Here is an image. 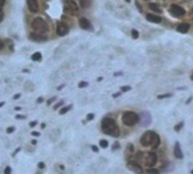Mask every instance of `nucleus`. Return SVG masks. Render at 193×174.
<instances>
[{"instance_id":"1","label":"nucleus","mask_w":193,"mask_h":174,"mask_svg":"<svg viewBox=\"0 0 193 174\" xmlns=\"http://www.w3.org/2000/svg\"><path fill=\"white\" fill-rule=\"evenodd\" d=\"M101 132L107 136L118 138L121 134V129L118 127L116 121L111 117H104L101 121Z\"/></svg>"},{"instance_id":"2","label":"nucleus","mask_w":193,"mask_h":174,"mask_svg":"<svg viewBox=\"0 0 193 174\" xmlns=\"http://www.w3.org/2000/svg\"><path fill=\"white\" fill-rule=\"evenodd\" d=\"M139 121H140V115H137L135 112H132V110L124 112L122 115V122L123 124H125L126 126H133V125H135Z\"/></svg>"},{"instance_id":"3","label":"nucleus","mask_w":193,"mask_h":174,"mask_svg":"<svg viewBox=\"0 0 193 174\" xmlns=\"http://www.w3.org/2000/svg\"><path fill=\"white\" fill-rule=\"evenodd\" d=\"M155 136H156L155 131H151V130L146 131L141 136V138H140V143H141V146L152 147L153 141H155Z\"/></svg>"},{"instance_id":"4","label":"nucleus","mask_w":193,"mask_h":174,"mask_svg":"<svg viewBox=\"0 0 193 174\" xmlns=\"http://www.w3.org/2000/svg\"><path fill=\"white\" fill-rule=\"evenodd\" d=\"M32 28H33L35 33H40V34H44L48 31V25L46 21L41 17H37L33 19L32 22Z\"/></svg>"},{"instance_id":"5","label":"nucleus","mask_w":193,"mask_h":174,"mask_svg":"<svg viewBox=\"0 0 193 174\" xmlns=\"http://www.w3.org/2000/svg\"><path fill=\"white\" fill-rule=\"evenodd\" d=\"M159 157L157 155V153L155 151H149L148 154H146V158H144V165L146 167H155L156 164L158 163Z\"/></svg>"},{"instance_id":"6","label":"nucleus","mask_w":193,"mask_h":174,"mask_svg":"<svg viewBox=\"0 0 193 174\" xmlns=\"http://www.w3.org/2000/svg\"><path fill=\"white\" fill-rule=\"evenodd\" d=\"M126 166L128 167V169H131V171H133L135 174H144L146 172L143 171V169H142V166L140 163H137V162H135V160H127V164Z\"/></svg>"},{"instance_id":"7","label":"nucleus","mask_w":193,"mask_h":174,"mask_svg":"<svg viewBox=\"0 0 193 174\" xmlns=\"http://www.w3.org/2000/svg\"><path fill=\"white\" fill-rule=\"evenodd\" d=\"M64 9L68 14H76L79 11V7L76 6L75 1L73 0H65L64 1Z\"/></svg>"},{"instance_id":"8","label":"nucleus","mask_w":193,"mask_h":174,"mask_svg":"<svg viewBox=\"0 0 193 174\" xmlns=\"http://www.w3.org/2000/svg\"><path fill=\"white\" fill-rule=\"evenodd\" d=\"M140 124H141L142 126H148V125H150L151 122H152V117H151V115L149 112H142L140 114Z\"/></svg>"},{"instance_id":"9","label":"nucleus","mask_w":193,"mask_h":174,"mask_svg":"<svg viewBox=\"0 0 193 174\" xmlns=\"http://www.w3.org/2000/svg\"><path fill=\"white\" fill-rule=\"evenodd\" d=\"M169 11L173 15L177 16V17H181V16H184V15H185V9L182 8V7L179 5H170Z\"/></svg>"},{"instance_id":"10","label":"nucleus","mask_w":193,"mask_h":174,"mask_svg":"<svg viewBox=\"0 0 193 174\" xmlns=\"http://www.w3.org/2000/svg\"><path fill=\"white\" fill-rule=\"evenodd\" d=\"M68 31H69V28H68L67 24L63 23V22H59L57 24V33H58V35L64 37V35H66L68 33Z\"/></svg>"},{"instance_id":"11","label":"nucleus","mask_w":193,"mask_h":174,"mask_svg":"<svg viewBox=\"0 0 193 174\" xmlns=\"http://www.w3.org/2000/svg\"><path fill=\"white\" fill-rule=\"evenodd\" d=\"M174 156L177 159H183L184 157L183 151H182V148H181V145H179V141H176L174 145Z\"/></svg>"},{"instance_id":"12","label":"nucleus","mask_w":193,"mask_h":174,"mask_svg":"<svg viewBox=\"0 0 193 174\" xmlns=\"http://www.w3.org/2000/svg\"><path fill=\"white\" fill-rule=\"evenodd\" d=\"M26 2H27L28 9L31 10L32 13H38V10H39L38 0H26Z\"/></svg>"},{"instance_id":"13","label":"nucleus","mask_w":193,"mask_h":174,"mask_svg":"<svg viewBox=\"0 0 193 174\" xmlns=\"http://www.w3.org/2000/svg\"><path fill=\"white\" fill-rule=\"evenodd\" d=\"M30 39L33 40V41L41 42V41H46L48 38H47V35H44V34H40V33H31Z\"/></svg>"},{"instance_id":"14","label":"nucleus","mask_w":193,"mask_h":174,"mask_svg":"<svg viewBox=\"0 0 193 174\" xmlns=\"http://www.w3.org/2000/svg\"><path fill=\"white\" fill-rule=\"evenodd\" d=\"M144 158H146V154L143 153V151L141 150H137L134 153V155H133L132 157V159L133 160H135V162H137V163H140L141 160H143L144 162ZM131 160V159H130Z\"/></svg>"},{"instance_id":"15","label":"nucleus","mask_w":193,"mask_h":174,"mask_svg":"<svg viewBox=\"0 0 193 174\" xmlns=\"http://www.w3.org/2000/svg\"><path fill=\"white\" fill-rule=\"evenodd\" d=\"M146 19H148L149 22H152V23H160V22H161V17H160V16H158V15L146 14Z\"/></svg>"},{"instance_id":"16","label":"nucleus","mask_w":193,"mask_h":174,"mask_svg":"<svg viewBox=\"0 0 193 174\" xmlns=\"http://www.w3.org/2000/svg\"><path fill=\"white\" fill-rule=\"evenodd\" d=\"M80 26L83 30H90L91 28V23H90L89 19L82 17V18H80Z\"/></svg>"},{"instance_id":"17","label":"nucleus","mask_w":193,"mask_h":174,"mask_svg":"<svg viewBox=\"0 0 193 174\" xmlns=\"http://www.w3.org/2000/svg\"><path fill=\"white\" fill-rule=\"evenodd\" d=\"M160 143H161V139H160V136L156 132V136H155V141H153V145H152V147H151V149H152V151L157 150L158 148H159Z\"/></svg>"},{"instance_id":"18","label":"nucleus","mask_w":193,"mask_h":174,"mask_svg":"<svg viewBox=\"0 0 193 174\" xmlns=\"http://www.w3.org/2000/svg\"><path fill=\"white\" fill-rule=\"evenodd\" d=\"M188 30H190V24L188 23H182L177 26V31L179 33H188Z\"/></svg>"},{"instance_id":"19","label":"nucleus","mask_w":193,"mask_h":174,"mask_svg":"<svg viewBox=\"0 0 193 174\" xmlns=\"http://www.w3.org/2000/svg\"><path fill=\"white\" fill-rule=\"evenodd\" d=\"M146 174H160V169L148 167V169H146Z\"/></svg>"},{"instance_id":"20","label":"nucleus","mask_w":193,"mask_h":174,"mask_svg":"<svg viewBox=\"0 0 193 174\" xmlns=\"http://www.w3.org/2000/svg\"><path fill=\"white\" fill-rule=\"evenodd\" d=\"M91 1L92 0H80V5L82 8H89L91 5Z\"/></svg>"},{"instance_id":"21","label":"nucleus","mask_w":193,"mask_h":174,"mask_svg":"<svg viewBox=\"0 0 193 174\" xmlns=\"http://www.w3.org/2000/svg\"><path fill=\"white\" fill-rule=\"evenodd\" d=\"M149 7H150L151 10H153V11H156V13H161V9H160L159 7H158V5L157 4H153V2H151V4H149Z\"/></svg>"},{"instance_id":"22","label":"nucleus","mask_w":193,"mask_h":174,"mask_svg":"<svg viewBox=\"0 0 193 174\" xmlns=\"http://www.w3.org/2000/svg\"><path fill=\"white\" fill-rule=\"evenodd\" d=\"M99 147L100 148H102V149H106V148H108L109 147V142L106 140V139H101L99 141Z\"/></svg>"},{"instance_id":"23","label":"nucleus","mask_w":193,"mask_h":174,"mask_svg":"<svg viewBox=\"0 0 193 174\" xmlns=\"http://www.w3.org/2000/svg\"><path fill=\"white\" fill-rule=\"evenodd\" d=\"M71 109H72V105L65 106V107H63V108H60V110H59V114H60V115H64V114L68 113V112H69Z\"/></svg>"},{"instance_id":"24","label":"nucleus","mask_w":193,"mask_h":174,"mask_svg":"<svg viewBox=\"0 0 193 174\" xmlns=\"http://www.w3.org/2000/svg\"><path fill=\"white\" fill-rule=\"evenodd\" d=\"M126 151L127 153H130V154H131V155H134V153H135V148H134V146H133V143H128V145H127L126 146Z\"/></svg>"},{"instance_id":"25","label":"nucleus","mask_w":193,"mask_h":174,"mask_svg":"<svg viewBox=\"0 0 193 174\" xmlns=\"http://www.w3.org/2000/svg\"><path fill=\"white\" fill-rule=\"evenodd\" d=\"M41 58H42V55L40 54V52H35L32 55V61H41Z\"/></svg>"},{"instance_id":"26","label":"nucleus","mask_w":193,"mask_h":174,"mask_svg":"<svg viewBox=\"0 0 193 174\" xmlns=\"http://www.w3.org/2000/svg\"><path fill=\"white\" fill-rule=\"evenodd\" d=\"M183 126H184V123L183 122H179L177 125H175V126H174V130L176 132H179L181 130H182V129H183Z\"/></svg>"},{"instance_id":"27","label":"nucleus","mask_w":193,"mask_h":174,"mask_svg":"<svg viewBox=\"0 0 193 174\" xmlns=\"http://www.w3.org/2000/svg\"><path fill=\"white\" fill-rule=\"evenodd\" d=\"M121 148V143L118 141H115L114 142V145H113V147H111V150L113 151H116V150H118Z\"/></svg>"},{"instance_id":"28","label":"nucleus","mask_w":193,"mask_h":174,"mask_svg":"<svg viewBox=\"0 0 193 174\" xmlns=\"http://www.w3.org/2000/svg\"><path fill=\"white\" fill-rule=\"evenodd\" d=\"M173 94H159L157 98L158 99H164V98H169V97H172Z\"/></svg>"},{"instance_id":"29","label":"nucleus","mask_w":193,"mask_h":174,"mask_svg":"<svg viewBox=\"0 0 193 174\" xmlns=\"http://www.w3.org/2000/svg\"><path fill=\"white\" fill-rule=\"evenodd\" d=\"M88 85H89V83H88V82L81 81L80 83H79V88H81V89H82V88H85V87H88Z\"/></svg>"},{"instance_id":"30","label":"nucleus","mask_w":193,"mask_h":174,"mask_svg":"<svg viewBox=\"0 0 193 174\" xmlns=\"http://www.w3.org/2000/svg\"><path fill=\"white\" fill-rule=\"evenodd\" d=\"M94 118V114H92V113H90V114H88V116H86V122H90V121H92Z\"/></svg>"},{"instance_id":"31","label":"nucleus","mask_w":193,"mask_h":174,"mask_svg":"<svg viewBox=\"0 0 193 174\" xmlns=\"http://www.w3.org/2000/svg\"><path fill=\"white\" fill-rule=\"evenodd\" d=\"M63 103H64V101H63V100H60V101H59V103H57L56 105H55V106H53V109H55V110H56V109L60 108L61 106H63Z\"/></svg>"},{"instance_id":"32","label":"nucleus","mask_w":193,"mask_h":174,"mask_svg":"<svg viewBox=\"0 0 193 174\" xmlns=\"http://www.w3.org/2000/svg\"><path fill=\"white\" fill-rule=\"evenodd\" d=\"M132 38L133 39H137L139 38V32L137 30H132Z\"/></svg>"},{"instance_id":"33","label":"nucleus","mask_w":193,"mask_h":174,"mask_svg":"<svg viewBox=\"0 0 193 174\" xmlns=\"http://www.w3.org/2000/svg\"><path fill=\"white\" fill-rule=\"evenodd\" d=\"M38 169H46V164H44L43 162H40V163L38 164Z\"/></svg>"},{"instance_id":"34","label":"nucleus","mask_w":193,"mask_h":174,"mask_svg":"<svg viewBox=\"0 0 193 174\" xmlns=\"http://www.w3.org/2000/svg\"><path fill=\"white\" fill-rule=\"evenodd\" d=\"M91 149H92L94 153H99V147L95 146V145H92V146H91Z\"/></svg>"},{"instance_id":"35","label":"nucleus","mask_w":193,"mask_h":174,"mask_svg":"<svg viewBox=\"0 0 193 174\" xmlns=\"http://www.w3.org/2000/svg\"><path fill=\"white\" fill-rule=\"evenodd\" d=\"M128 90H131V87L130 85H125V87H122V92H126Z\"/></svg>"},{"instance_id":"36","label":"nucleus","mask_w":193,"mask_h":174,"mask_svg":"<svg viewBox=\"0 0 193 174\" xmlns=\"http://www.w3.org/2000/svg\"><path fill=\"white\" fill-rule=\"evenodd\" d=\"M4 174H11V169H10L9 166H7L5 169V171H4Z\"/></svg>"},{"instance_id":"37","label":"nucleus","mask_w":193,"mask_h":174,"mask_svg":"<svg viewBox=\"0 0 193 174\" xmlns=\"http://www.w3.org/2000/svg\"><path fill=\"white\" fill-rule=\"evenodd\" d=\"M6 132H7V133H13V132H15V126H9Z\"/></svg>"},{"instance_id":"38","label":"nucleus","mask_w":193,"mask_h":174,"mask_svg":"<svg viewBox=\"0 0 193 174\" xmlns=\"http://www.w3.org/2000/svg\"><path fill=\"white\" fill-rule=\"evenodd\" d=\"M55 100H56V97H52L51 99H49V100H48V101H47V103H48V105H51V103H53V101H55Z\"/></svg>"},{"instance_id":"39","label":"nucleus","mask_w":193,"mask_h":174,"mask_svg":"<svg viewBox=\"0 0 193 174\" xmlns=\"http://www.w3.org/2000/svg\"><path fill=\"white\" fill-rule=\"evenodd\" d=\"M2 19H4V11H2L1 8H0V23L2 22Z\"/></svg>"},{"instance_id":"40","label":"nucleus","mask_w":193,"mask_h":174,"mask_svg":"<svg viewBox=\"0 0 193 174\" xmlns=\"http://www.w3.org/2000/svg\"><path fill=\"white\" fill-rule=\"evenodd\" d=\"M31 134H32L33 136H40V133H39L38 131H33L32 133H31Z\"/></svg>"},{"instance_id":"41","label":"nucleus","mask_w":193,"mask_h":174,"mask_svg":"<svg viewBox=\"0 0 193 174\" xmlns=\"http://www.w3.org/2000/svg\"><path fill=\"white\" fill-rule=\"evenodd\" d=\"M135 6H137V8H139V10H140V11H141V13H142V8H141V6H140V4H139L137 1H135Z\"/></svg>"},{"instance_id":"42","label":"nucleus","mask_w":193,"mask_h":174,"mask_svg":"<svg viewBox=\"0 0 193 174\" xmlns=\"http://www.w3.org/2000/svg\"><path fill=\"white\" fill-rule=\"evenodd\" d=\"M16 118H18V120H25V116H24V115H17Z\"/></svg>"},{"instance_id":"43","label":"nucleus","mask_w":193,"mask_h":174,"mask_svg":"<svg viewBox=\"0 0 193 174\" xmlns=\"http://www.w3.org/2000/svg\"><path fill=\"white\" fill-rule=\"evenodd\" d=\"M35 125H37V121H33V122H31V123H30V126H31V127L35 126Z\"/></svg>"},{"instance_id":"44","label":"nucleus","mask_w":193,"mask_h":174,"mask_svg":"<svg viewBox=\"0 0 193 174\" xmlns=\"http://www.w3.org/2000/svg\"><path fill=\"white\" fill-rule=\"evenodd\" d=\"M119 96H121V92H116V94H113L114 98H117V97H119Z\"/></svg>"},{"instance_id":"45","label":"nucleus","mask_w":193,"mask_h":174,"mask_svg":"<svg viewBox=\"0 0 193 174\" xmlns=\"http://www.w3.org/2000/svg\"><path fill=\"white\" fill-rule=\"evenodd\" d=\"M6 0H0V7H2V6L5 5Z\"/></svg>"},{"instance_id":"46","label":"nucleus","mask_w":193,"mask_h":174,"mask_svg":"<svg viewBox=\"0 0 193 174\" xmlns=\"http://www.w3.org/2000/svg\"><path fill=\"white\" fill-rule=\"evenodd\" d=\"M31 143H32V145H33V146H35V145H37V143H38V141H37V140H35V139H33V140H32V141H31Z\"/></svg>"},{"instance_id":"47","label":"nucleus","mask_w":193,"mask_h":174,"mask_svg":"<svg viewBox=\"0 0 193 174\" xmlns=\"http://www.w3.org/2000/svg\"><path fill=\"white\" fill-rule=\"evenodd\" d=\"M4 48V42L1 41V39H0V49H2Z\"/></svg>"},{"instance_id":"48","label":"nucleus","mask_w":193,"mask_h":174,"mask_svg":"<svg viewBox=\"0 0 193 174\" xmlns=\"http://www.w3.org/2000/svg\"><path fill=\"white\" fill-rule=\"evenodd\" d=\"M43 101V98H38V100H37V103H42Z\"/></svg>"},{"instance_id":"49","label":"nucleus","mask_w":193,"mask_h":174,"mask_svg":"<svg viewBox=\"0 0 193 174\" xmlns=\"http://www.w3.org/2000/svg\"><path fill=\"white\" fill-rule=\"evenodd\" d=\"M19 150H21V148H17V149H16V150H15V153H14V154H13V156H15V155H16V154H17V153H18Z\"/></svg>"},{"instance_id":"50","label":"nucleus","mask_w":193,"mask_h":174,"mask_svg":"<svg viewBox=\"0 0 193 174\" xmlns=\"http://www.w3.org/2000/svg\"><path fill=\"white\" fill-rule=\"evenodd\" d=\"M19 97H21V94H15V96H14V99H18V98H19Z\"/></svg>"},{"instance_id":"51","label":"nucleus","mask_w":193,"mask_h":174,"mask_svg":"<svg viewBox=\"0 0 193 174\" xmlns=\"http://www.w3.org/2000/svg\"><path fill=\"white\" fill-rule=\"evenodd\" d=\"M44 127H46V123H42L41 124V129H44Z\"/></svg>"},{"instance_id":"52","label":"nucleus","mask_w":193,"mask_h":174,"mask_svg":"<svg viewBox=\"0 0 193 174\" xmlns=\"http://www.w3.org/2000/svg\"><path fill=\"white\" fill-rule=\"evenodd\" d=\"M4 105H5V101H1V103H0V107H2Z\"/></svg>"},{"instance_id":"53","label":"nucleus","mask_w":193,"mask_h":174,"mask_svg":"<svg viewBox=\"0 0 193 174\" xmlns=\"http://www.w3.org/2000/svg\"><path fill=\"white\" fill-rule=\"evenodd\" d=\"M191 100H192V97H190V98L188 99V101H186V103H188L190 101H191Z\"/></svg>"},{"instance_id":"54","label":"nucleus","mask_w":193,"mask_h":174,"mask_svg":"<svg viewBox=\"0 0 193 174\" xmlns=\"http://www.w3.org/2000/svg\"><path fill=\"white\" fill-rule=\"evenodd\" d=\"M63 88H64V84L60 85V87H58V90H61V89H63Z\"/></svg>"},{"instance_id":"55","label":"nucleus","mask_w":193,"mask_h":174,"mask_svg":"<svg viewBox=\"0 0 193 174\" xmlns=\"http://www.w3.org/2000/svg\"><path fill=\"white\" fill-rule=\"evenodd\" d=\"M191 80H193V74L191 75Z\"/></svg>"},{"instance_id":"56","label":"nucleus","mask_w":193,"mask_h":174,"mask_svg":"<svg viewBox=\"0 0 193 174\" xmlns=\"http://www.w3.org/2000/svg\"><path fill=\"white\" fill-rule=\"evenodd\" d=\"M191 174H193V169H191Z\"/></svg>"},{"instance_id":"57","label":"nucleus","mask_w":193,"mask_h":174,"mask_svg":"<svg viewBox=\"0 0 193 174\" xmlns=\"http://www.w3.org/2000/svg\"><path fill=\"white\" fill-rule=\"evenodd\" d=\"M125 1H127V2H130V1H131V0H125Z\"/></svg>"},{"instance_id":"58","label":"nucleus","mask_w":193,"mask_h":174,"mask_svg":"<svg viewBox=\"0 0 193 174\" xmlns=\"http://www.w3.org/2000/svg\"><path fill=\"white\" fill-rule=\"evenodd\" d=\"M192 15H193V9H192Z\"/></svg>"}]
</instances>
